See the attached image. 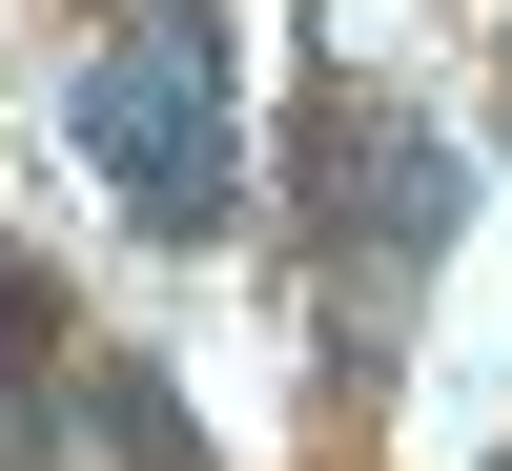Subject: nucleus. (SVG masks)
<instances>
[{
  "label": "nucleus",
  "instance_id": "f257e3e1",
  "mask_svg": "<svg viewBox=\"0 0 512 471\" xmlns=\"http://www.w3.org/2000/svg\"><path fill=\"white\" fill-rule=\"evenodd\" d=\"M82 144L123 164V205H144L164 246L226 226V0H144V41L82 82Z\"/></svg>",
  "mask_w": 512,
  "mask_h": 471
}]
</instances>
